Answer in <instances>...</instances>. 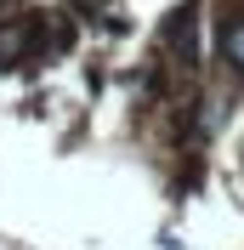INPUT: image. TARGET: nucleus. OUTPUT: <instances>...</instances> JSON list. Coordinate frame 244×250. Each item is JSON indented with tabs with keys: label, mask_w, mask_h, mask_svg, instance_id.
<instances>
[{
	"label": "nucleus",
	"mask_w": 244,
	"mask_h": 250,
	"mask_svg": "<svg viewBox=\"0 0 244 250\" xmlns=\"http://www.w3.org/2000/svg\"><path fill=\"white\" fill-rule=\"evenodd\" d=\"M227 51H233V57H239V62H244V23H239V29H233V34H227Z\"/></svg>",
	"instance_id": "1"
}]
</instances>
